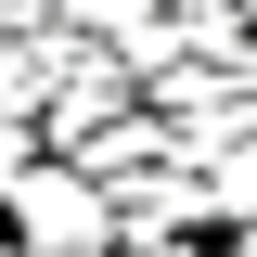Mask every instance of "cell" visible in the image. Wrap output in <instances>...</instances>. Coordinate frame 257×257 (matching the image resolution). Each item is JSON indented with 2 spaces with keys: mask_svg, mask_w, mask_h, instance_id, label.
<instances>
[{
  "mask_svg": "<svg viewBox=\"0 0 257 257\" xmlns=\"http://www.w3.org/2000/svg\"><path fill=\"white\" fill-rule=\"evenodd\" d=\"M219 206H244V219H257V142H244V155L219 167Z\"/></svg>",
  "mask_w": 257,
  "mask_h": 257,
  "instance_id": "obj_2",
  "label": "cell"
},
{
  "mask_svg": "<svg viewBox=\"0 0 257 257\" xmlns=\"http://www.w3.org/2000/svg\"><path fill=\"white\" fill-rule=\"evenodd\" d=\"M0 257H13V244H0Z\"/></svg>",
  "mask_w": 257,
  "mask_h": 257,
  "instance_id": "obj_3",
  "label": "cell"
},
{
  "mask_svg": "<svg viewBox=\"0 0 257 257\" xmlns=\"http://www.w3.org/2000/svg\"><path fill=\"white\" fill-rule=\"evenodd\" d=\"M13 219H26L52 257H103L116 244V219L90 206V180H64V167H13Z\"/></svg>",
  "mask_w": 257,
  "mask_h": 257,
  "instance_id": "obj_1",
  "label": "cell"
}]
</instances>
